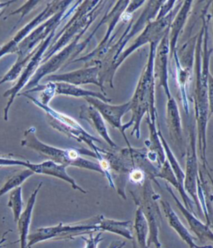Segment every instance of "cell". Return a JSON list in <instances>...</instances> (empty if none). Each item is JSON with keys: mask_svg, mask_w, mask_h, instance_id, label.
<instances>
[{"mask_svg": "<svg viewBox=\"0 0 213 248\" xmlns=\"http://www.w3.org/2000/svg\"><path fill=\"white\" fill-rule=\"evenodd\" d=\"M42 185L43 183H39L35 189L33 190V192L28 200L26 207L21 213L20 217L17 222L18 233H19V240L18 242L20 244V248H28V236H29L30 226L31 224V220L33 216V207L35 205L37 195L41 188Z\"/></svg>", "mask_w": 213, "mask_h": 248, "instance_id": "484cf974", "label": "cell"}, {"mask_svg": "<svg viewBox=\"0 0 213 248\" xmlns=\"http://www.w3.org/2000/svg\"><path fill=\"white\" fill-rule=\"evenodd\" d=\"M133 228L136 233L137 242L138 248H149L148 246V234H149L148 221L140 208L137 209Z\"/></svg>", "mask_w": 213, "mask_h": 248, "instance_id": "f546056e", "label": "cell"}, {"mask_svg": "<svg viewBox=\"0 0 213 248\" xmlns=\"http://www.w3.org/2000/svg\"><path fill=\"white\" fill-rule=\"evenodd\" d=\"M3 155H4V154H3ZM1 156H2V155H1Z\"/></svg>", "mask_w": 213, "mask_h": 248, "instance_id": "c3c4849f", "label": "cell"}, {"mask_svg": "<svg viewBox=\"0 0 213 248\" xmlns=\"http://www.w3.org/2000/svg\"><path fill=\"white\" fill-rule=\"evenodd\" d=\"M57 29L53 30L51 32L50 34L48 35L47 39L39 45V47L35 49V52L33 53V56L31 57L29 62L27 63L25 68L20 74V77L18 78V82L15 83V86H13L11 89L7 90L3 93V97L7 98L8 97V102H7L6 106L3 109V118L5 121L8 122L9 120V112L10 108L12 106L13 103L15 101V98L18 96V93L20 90L24 89V87L28 84L30 82V80L32 78L33 75L35 74L37 70L39 69V67L43 63V59H44V55L45 52L47 51L48 47L50 46L53 41V38L55 36Z\"/></svg>", "mask_w": 213, "mask_h": 248, "instance_id": "4fadbf2b", "label": "cell"}, {"mask_svg": "<svg viewBox=\"0 0 213 248\" xmlns=\"http://www.w3.org/2000/svg\"><path fill=\"white\" fill-rule=\"evenodd\" d=\"M108 1H82L62 30L55 34L52 44L45 52L43 63L69 45L78 33L87 31ZM42 63V64H43Z\"/></svg>", "mask_w": 213, "mask_h": 248, "instance_id": "277c9868", "label": "cell"}, {"mask_svg": "<svg viewBox=\"0 0 213 248\" xmlns=\"http://www.w3.org/2000/svg\"><path fill=\"white\" fill-rule=\"evenodd\" d=\"M0 169H1V168H0Z\"/></svg>", "mask_w": 213, "mask_h": 248, "instance_id": "681fc988", "label": "cell"}, {"mask_svg": "<svg viewBox=\"0 0 213 248\" xmlns=\"http://www.w3.org/2000/svg\"><path fill=\"white\" fill-rule=\"evenodd\" d=\"M79 118L88 122L111 148L113 149L118 148V145L113 142V139L110 137L104 118L98 110L91 105H83L80 107Z\"/></svg>", "mask_w": 213, "mask_h": 248, "instance_id": "7402d4cb", "label": "cell"}, {"mask_svg": "<svg viewBox=\"0 0 213 248\" xmlns=\"http://www.w3.org/2000/svg\"><path fill=\"white\" fill-rule=\"evenodd\" d=\"M166 189L171 194L172 198L174 199L175 203L178 207V209L180 210V212L183 215L184 217L186 218L190 229L191 231H193V233L195 234L197 239H198L201 242H213V232L210 227L201 222L196 217L195 214L191 213L189 210L186 209V207H184L183 204L179 201V199L177 198V196L175 195L174 192L168 186L167 183H166Z\"/></svg>", "mask_w": 213, "mask_h": 248, "instance_id": "ffe728a7", "label": "cell"}, {"mask_svg": "<svg viewBox=\"0 0 213 248\" xmlns=\"http://www.w3.org/2000/svg\"><path fill=\"white\" fill-rule=\"evenodd\" d=\"M206 173H207V177H208V179L210 180L211 183H212V186H213V177L211 176L210 172H209V170H207Z\"/></svg>", "mask_w": 213, "mask_h": 248, "instance_id": "7bdbcfd3", "label": "cell"}, {"mask_svg": "<svg viewBox=\"0 0 213 248\" xmlns=\"http://www.w3.org/2000/svg\"><path fill=\"white\" fill-rule=\"evenodd\" d=\"M160 203L163 207V212L165 213L168 223L173 230L178 234V236H180L183 241L186 242L190 248H212V246H198L196 244L195 242L197 237L190 233L189 231L186 229V227L183 224V222H181L180 219L177 215V213H175L174 210L172 209L171 205L168 203V202L165 200L160 199Z\"/></svg>", "mask_w": 213, "mask_h": 248, "instance_id": "cb8c5ba5", "label": "cell"}, {"mask_svg": "<svg viewBox=\"0 0 213 248\" xmlns=\"http://www.w3.org/2000/svg\"><path fill=\"white\" fill-rule=\"evenodd\" d=\"M126 245V242H120L119 244H113L110 246L109 248H122Z\"/></svg>", "mask_w": 213, "mask_h": 248, "instance_id": "b9f144b4", "label": "cell"}, {"mask_svg": "<svg viewBox=\"0 0 213 248\" xmlns=\"http://www.w3.org/2000/svg\"><path fill=\"white\" fill-rule=\"evenodd\" d=\"M212 1L208 2L201 14V29L197 40L195 51L196 84L194 89V105L198 130V148L201 166L203 169H209L207 160V128L209 115L208 104V78L210 75V59L213 48L209 47V24L211 15L207 14Z\"/></svg>", "mask_w": 213, "mask_h": 248, "instance_id": "6da1fadb", "label": "cell"}, {"mask_svg": "<svg viewBox=\"0 0 213 248\" xmlns=\"http://www.w3.org/2000/svg\"><path fill=\"white\" fill-rule=\"evenodd\" d=\"M24 167L33 171L34 174L47 175L62 179L69 183L74 190H77L84 194L87 193V191L78 186L76 181L68 174L65 166L60 165L51 160H47L41 163H31L30 161H26Z\"/></svg>", "mask_w": 213, "mask_h": 248, "instance_id": "d6986e66", "label": "cell"}, {"mask_svg": "<svg viewBox=\"0 0 213 248\" xmlns=\"http://www.w3.org/2000/svg\"><path fill=\"white\" fill-rule=\"evenodd\" d=\"M157 177L168 182L169 183L172 184V186H174L175 188H177L180 193L181 197L183 198V204L184 207L196 215L195 205L193 203V200L191 199L189 196L187 195L184 187L181 186L180 184L178 183L177 177L175 176L174 172L172 171V168L169 164L167 160L166 159L165 163H163V166L160 168L157 175Z\"/></svg>", "mask_w": 213, "mask_h": 248, "instance_id": "83f0119b", "label": "cell"}, {"mask_svg": "<svg viewBox=\"0 0 213 248\" xmlns=\"http://www.w3.org/2000/svg\"><path fill=\"white\" fill-rule=\"evenodd\" d=\"M140 186L139 192L136 193L132 191L131 194L135 204L142 210L148 221L149 228L148 246L150 247L154 244L157 248H163L159 241V231L163 223V214L158 203L161 197L154 191L149 178H147Z\"/></svg>", "mask_w": 213, "mask_h": 248, "instance_id": "ba28073f", "label": "cell"}, {"mask_svg": "<svg viewBox=\"0 0 213 248\" xmlns=\"http://www.w3.org/2000/svg\"><path fill=\"white\" fill-rule=\"evenodd\" d=\"M12 232V230L7 231L6 232H4V233L3 234V236H2V239L0 240V248H3V243H4V242H7V239L6 237H5V235H6V234L9 233V232Z\"/></svg>", "mask_w": 213, "mask_h": 248, "instance_id": "60d3db41", "label": "cell"}, {"mask_svg": "<svg viewBox=\"0 0 213 248\" xmlns=\"http://www.w3.org/2000/svg\"><path fill=\"white\" fill-rule=\"evenodd\" d=\"M101 228L102 232H108L123 236L126 239L133 240V223L131 221H117L104 217Z\"/></svg>", "mask_w": 213, "mask_h": 248, "instance_id": "f1b7e54d", "label": "cell"}, {"mask_svg": "<svg viewBox=\"0 0 213 248\" xmlns=\"http://www.w3.org/2000/svg\"><path fill=\"white\" fill-rule=\"evenodd\" d=\"M16 1H7V2H0V13L4 11V9L7 7H9L10 4H12L13 3H15Z\"/></svg>", "mask_w": 213, "mask_h": 248, "instance_id": "ab89813d", "label": "cell"}, {"mask_svg": "<svg viewBox=\"0 0 213 248\" xmlns=\"http://www.w3.org/2000/svg\"><path fill=\"white\" fill-rule=\"evenodd\" d=\"M83 239L86 242V248H98V243L104 239L102 237V233L97 234V236H93V233L89 234V238H84L83 237Z\"/></svg>", "mask_w": 213, "mask_h": 248, "instance_id": "74e56055", "label": "cell"}, {"mask_svg": "<svg viewBox=\"0 0 213 248\" xmlns=\"http://www.w3.org/2000/svg\"><path fill=\"white\" fill-rule=\"evenodd\" d=\"M39 2H40V1H27L26 3H24L23 6L10 13L7 17L4 18V19H7V18H9L10 16H12V15H20V18L18 19V22L17 23V24H18L20 23L21 20H22V19H23ZM17 24H16V25H17Z\"/></svg>", "mask_w": 213, "mask_h": 248, "instance_id": "836d02e7", "label": "cell"}, {"mask_svg": "<svg viewBox=\"0 0 213 248\" xmlns=\"http://www.w3.org/2000/svg\"><path fill=\"white\" fill-rule=\"evenodd\" d=\"M11 208L14 215V220L17 223L21 213L23 212V198H22V187L18 186L17 188L12 190L9 193V203L7 205Z\"/></svg>", "mask_w": 213, "mask_h": 248, "instance_id": "1f68e13d", "label": "cell"}, {"mask_svg": "<svg viewBox=\"0 0 213 248\" xmlns=\"http://www.w3.org/2000/svg\"><path fill=\"white\" fill-rule=\"evenodd\" d=\"M166 123L170 139L179 148L181 153L183 154V129L182 125V118L178 104L172 97L167 99V103Z\"/></svg>", "mask_w": 213, "mask_h": 248, "instance_id": "44dd1931", "label": "cell"}, {"mask_svg": "<svg viewBox=\"0 0 213 248\" xmlns=\"http://www.w3.org/2000/svg\"><path fill=\"white\" fill-rule=\"evenodd\" d=\"M176 2L177 1H175V0L163 1L162 6L160 7L159 11H158V14H157L156 18L159 19V18L166 17L167 15H169L173 10V7L176 4Z\"/></svg>", "mask_w": 213, "mask_h": 248, "instance_id": "8d00e7d4", "label": "cell"}, {"mask_svg": "<svg viewBox=\"0 0 213 248\" xmlns=\"http://www.w3.org/2000/svg\"><path fill=\"white\" fill-rule=\"evenodd\" d=\"M157 44L150 45V52L144 70L140 76L138 83L130 102L132 118L127 124H123V130L133 126L131 134L139 139L141 137V123L147 114V118L156 123L157 111L155 103V77H154V58L156 54Z\"/></svg>", "mask_w": 213, "mask_h": 248, "instance_id": "7a4b0ae2", "label": "cell"}, {"mask_svg": "<svg viewBox=\"0 0 213 248\" xmlns=\"http://www.w3.org/2000/svg\"><path fill=\"white\" fill-rule=\"evenodd\" d=\"M163 3V1H148L147 6L142 11L139 18H137V20L135 23H133V20H131L124 33L121 36V38L117 41L115 45L110 46L109 49L99 65L100 67L99 78H100L101 83L104 85V83H107L112 89L114 88L113 86L114 75L113 74V68L116 61L121 55L123 48L127 45L128 41L139 31L143 30V28H145L146 25L150 21L156 18L159 11L160 7L162 6Z\"/></svg>", "mask_w": 213, "mask_h": 248, "instance_id": "5b68a950", "label": "cell"}, {"mask_svg": "<svg viewBox=\"0 0 213 248\" xmlns=\"http://www.w3.org/2000/svg\"><path fill=\"white\" fill-rule=\"evenodd\" d=\"M1 155H3V154H0V156H1Z\"/></svg>", "mask_w": 213, "mask_h": 248, "instance_id": "7dc6e473", "label": "cell"}, {"mask_svg": "<svg viewBox=\"0 0 213 248\" xmlns=\"http://www.w3.org/2000/svg\"><path fill=\"white\" fill-rule=\"evenodd\" d=\"M84 99L89 103V105H91L98 110L102 117L104 118V121L109 124L112 127L118 129L122 133V135L124 138L125 141L127 142V147L128 148L132 147L126 136V133L123 130V124L122 122V117L130 111V103L127 102L120 105H112L108 103L103 102L98 98H86Z\"/></svg>", "mask_w": 213, "mask_h": 248, "instance_id": "e0dca14e", "label": "cell"}, {"mask_svg": "<svg viewBox=\"0 0 213 248\" xmlns=\"http://www.w3.org/2000/svg\"><path fill=\"white\" fill-rule=\"evenodd\" d=\"M199 167L197 154V132L195 124L188 126V142L186 148V171L184 179V189L187 194L191 196V199L198 209L199 214H201V205L198 198V178Z\"/></svg>", "mask_w": 213, "mask_h": 248, "instance_id": "5bb4252c", "label": "cell"}, {"mask_svg": "<svg viewBox=\"0 0 213 248\" xmlns=\"http://www.w3.org/2000/svg\"><path fill=\"white\" fill-rule=\"evenodd\" d=\"M193 1H183L181 4L180 9L175 15L173 20L169 27V47H170V59L177 49L179 36L182 33L184 25L189 17Z\"/></svg>", "mask_w": 213, "mask_h": 248, "instance_id": "603a6c76", "label": "cell"}, {"mask_svg": "<svg viewBox=\"0 0 213 248\" xmlns=\"http://www.w3.org/2000/svg\"><path fill=\"white\" fill-rule=\"evenodd\" d=\"M170 57L169 47V30L159 42L154 58V77L158 79V87L163 88L167 99L172 98L169 88L168 62Z\"/></svg>", "mask_w": 213, "mask_h": 248, "instance_id": "ac0fdd59", "label": "cell"}, {"mask_svg": "<svg viewBox=\"0 0 213 248\" xmlns=\"http://www.w3.org/2000/svg\"><path fill=\"white\" fill-rule=\"evenodd\" d=\"M104 217L98 215L72 224L64 225L61 222L54 227L37 228L32 233L29 234L28 248L47 240H72L82 235L102 232L101 222Z\"/></svg>", "mask_w": 213, "mask_h": 248, "instance_id": "52a82bcc", "label": "cell"}, {"mask_svg": "<svg viewBox=\"0 0 213 248\" xmlns=\"http://www.w3.org/2000/svg\"><path fill=\"white\" fill-rule=\"evenodd\" d=\"M81 3L82 1H75L71 8H69L70 5L62 8L56 15H53L52 18L37 27L30 35L21 42L15 53L17 54L16 62L12 68H10V70L0 80V85L15 81L20 76L27 63L30 61L31 57L33 56L36 48L47 39L53 30L58 29L62 22L74 15Z\"/></svg>", "mask_w": 213, "mask_h": 248, "instance_id": "3957f363", "label": "cell"}, {"mask_svg": "<svg viewBox=\"0 0 213 248\" xmlns=\"http://www.w3.org/2000/svg\"><path fill=\"white\" fill-rule=\"evenodd\" d=\"M3 13H4V11H3L2 13H0V18H1V16L3 15Z\"/></svg>", "mask_w": 213, "mask_h": 248, "instance_id": "ee69618b", "label": "cell"}, {"mask_svg": "<svg viewBox=\"0 0 213 248\" xmlns=\"http://www.w3.org/2000/svg\"><path fill=\"white\" fill-rule=\"evenodd\" d=\"M146 121L150 132L149 139L145 141L146 148L148 149L147 157L151 163H157V167L160 169L167 159L165 151L158 135V131L156 127V123L152 122L148 118L146 119Z\"/></svg>", "mask_w": 213, "mask_h": 248, "instance_id": "d4e9b609", "label": "cell"}, {"mask_svg": "<svg viewBox=\"0 0 213 248\" xmlns=\"http://www.w3.org/2000/svg\"><path fill=\"white\" fill-rule=\"evenodd\" d=\"M212 6H213V1H212Z\"/></svg>", "mask_w": 213, "mask_h": 248, "instance_id": "f6af8a7d", "label": "cell"}, {"mask_svg": "<svg viewBox=\"0 0 213 248\" xmlns=\"http://www.w3.org/2000/svg\"><path fill=\"white\" fill-rule=\"evenodd\" d=\"M74 1H50L47 3V6L35 18L30 21L24 28H22L18 33H16L11 40L0 46V59L9 53H16L17 47L25 38L35 30L37 27L45 23V21L52 18L53 15L60 11L62 8L69 6L74 3Z\"/></svg>", "mask_w": 213, "mask_h": 248, "instance_id": "9a60e30c", "label": "cell"}, {"mask_svg": "<svg viewBox=\"0 0 213 248\" xmlns=\"http://www.w3.org/2000/svg\"><path fill=\"white\" fill-rule=\"evenodd\" d=\"M41 91V96H40V100H39L42 104L44 105H48L51 99L56 95L55 93V89H54V83H47L44 85L39 84L36 86L35 88L26 90L24 93H33V92Z\"/></svg>", "mask_w": 213, "mask_h": 248, "instance_id": "d6a6232c", "label": "cell"}, {"mask_svg": "<svg viewBox=\"0 0 213 248\" xmlns=\"http://www.w3.org/2000/svg\"><path fill=\"white\" fill-rule=\"evenodd\" d=\"M174 17L175 13L172 10V12L167 15L166 17H164V18H159V19L155 18L154 20L150 21L143 29L142 33L134 40L133 45H131L130 47H127V49L123 51L121 53V55L119 57V59L116 61L115 64L113 66V75H115L116 72L118 70V68L121 66L122 63L124 62L125 60L130 56L133 52H135L140 47H142L147 44H150V45L157 44L158 45L159 42L162 40L167 32L168 31L170 24L172 23Z\"/></svg>", "mask_w": 213, "mask_h": 248, "instance_id": "7c38bea8", "label": "cell"}, {"mask_svg": "<svg viewBox=\"0 0 213 248\" xmlns=\"http://www.w3.org/2000/svg\"><path fill=\"white\" fill-rule=\"evenodd\" d=\"M208 104H209V115L213 114V76L210 74L208 78Z\"/></svg>", "mask_w": 213, "mask_h": 248, "instance_id": "f35d334b", "label": "cell"}, {"mask_svg": "<svg viewBox=\"0 0 213 248\" xmlns=\"http://www.w3.org/2000/svg\"><path fill=\"white\" fill-rule=\"evenodd\" d=\"M127 176L131 183H135L139 186H141L142 183H144V181L148 178L145 173L140 169H133Z\"/></svg>", "mask_w": 213, "mask_h": 248, "instance_id": "d590c367", "label": "cell"}, {"mask_svg": "<svg viewBox=\"0 0 213 248\" xmlns=\"http://www.w3.org/2000/svg\"><path fill=\"white\" fill-rule=\"evenodd\" d=\"M99 74L100 67L98 65L80 68L75 71L68 72L65 74L48 75L45 77V81L47 83H65L75 86L94 84L98 86L105 93L104 85L101 83Z\"/></svg>", "mask_w": 213, "mask_h": 248, "instance_id": "2e32d148", "label": "cell"}, {"mask_svg": "<svg viewBox=\"0 0 213 248\" xmlns=\"http://www.w3.org/2000/svg\"><path fill=\"white\" fill-rule=\"evenodd\" d=\"M19 95L30 99L36 106L39 107L40 109L45 111L47 115V123L53 127V129L58 131L59 133H62L68 138H71L78 142H85L89 146L91 151L96 152L99 149L98 146L95 144V142H100V139L92 136L88 133L75 119L70 116L64 114L53 109L48 105H44L38 99L33 98V96L29 93H19Z\"/></svg>", "mask_w": 213, "mask_h": 248, "instance_id": "9c48e42d", "label": "cell"}, {"mask_svg": "<svg viewBox=\"0 0 213 248\" xmlns=\"http://www.w3.org/2000/svg\"></svg>", "mask_w": 213, "mask_h": 248, "instance_id": "f907efd6", "label": "cell"}, {"mask_svg": "<svg viewBox=\"0 0 213 248\" xmlns=\"http://www.w3.org/2000/svg\"><path fill=\"white\" fill-rule=\"evenodd\" d=\"M211 117H212V118H213V115L211 116Z\"/></svg>", "mask_w": 213, "mask_h": 248, "instance_id": "bcb514c9", "label": "cell"}, {"mask_svg": "<svg viewBox=\"0 0 213 248\" xmlns=\"http://www.w3.org/2000/svg\"><path fill=\"white\" fill-rule=\"evenodd\" d=\"M33 175H34V172L29 169L15 172V174H13L11 177L8 178V180L3 184V186L0 188V198L18 186H21L27 179H29Z\"/></svg>", "mask_w": 213, "mask_h": 248, "instance_id": "4dcf8cb0", "label": "cell"}, {"mask_svg": "<svg viewBox=\"0 0 213 248\" xmlns=\"http://www.w3.org/2000/svg\"><path fill=\"white\" fill-rule=\"evenodd\" d=\"M130 1H117L115 6L113 7L111 11H107L103 17L104 24H107L106 33L103 40L100 42L98 47L91 53L85 56L80 57L74 59L71 63L77 62H82L86 67L100 65L102 60L109 49L110 45L116 37V34L113 35V32L115 30V27L119 20L121 19L122 15L127 9V5ZM70 63V64H71Z\"/></svg>", "mask_w": 213, "mask_h": 248, "instance_id": "8fae6325", "label": "cell"}, {"mask_svg": "<svg viewBox=\"0 0 213 248\" xmlns=\"http://www.w3.org/2000/svg\"><path fill=\"white\" fill-rule=\"evenodd\" d=\"M21 146L31 148L43 157L60 165L65 166L67 168L68 166L77 167L79 169L97 171L104 175V171L98 163H93L82 157L81 149H62L41 142L36 136V128L34 127H30L24 132Z\"/></svg>", "mask_w": 213, "mask_h": 248, "instance_id": "8992f818", "label": "cell"}, {"mask_svg": "<svg viewBox=\"0 0 213 248\" xmlns=\"http://www.w3.org/2000/svg\"><path fill=\"white\" fill-rule=\"evenodd\" d=\"M54 89L56 95H65L74 98H95L100 99L105 103H109L112 100L111 98H107L104 93L90 91L83 89L79 86L73 85L69 83H54Z\"/></svg>", "mask_w": 213, "mask_h": 248, "instance_id": "4316f807", "label": "cell"}, {"mask_svg": "<svg viewBox=\"0 0 213 248\" xmlns=\"http://www.w3.org/2000/svg\"><path fill=\"white\" fill-rule=\"evenodd\" d=\"M145 2L146 1H144V0L130 1L129 3H128V5H127V9L125 10L124 13L122 14V15L121 19H123L124 21L129 20L133 13L135 12L138 8L143 5Z\"/></svg>", "mask_w": 213, "mask_h": 248, "instance_id": "e575fe53", "label": "cell"}, {"mask_svg": "<svg viewBox=\"0 0 213 248\" xmlns=\"http://www.w3.org/2000/svg\"><path fill=\"white\" fill-rule=\"evenodd\" d=\"M198 33L188 39L179 50L175 51L172 59L176 65V80L179 90V97L186 115L189 114V98L187 87L192 79L195 62V51Z\"/></svg>", "mask_w": 213, "mask_h": 248, "instance_id": "30bf717a", "label": "cell"}]
</instances>
